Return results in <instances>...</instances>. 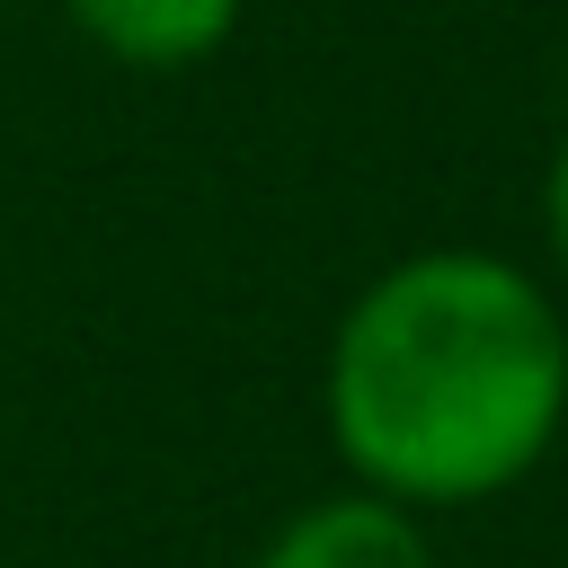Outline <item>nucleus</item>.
Returning <instances> with one entry per match:
<instances>
[{
  "instance_id": "1",
  "label": "nucleus",
  "mask_w": 568,
  "mask_h": 568,
  "mask_svg": "<svg viewBox=\"0 0 568 568\" xmlns=\"http://www.w3.org/2000/svg\"><path fill=\"white\" fill-rule=\"evenodd\" d=\"M320 417L355 488L488 506L568 426V320L497 248H408L337 311Z\"/></svg>"
},
{
  "instance_id": "2",
  "label": "nucleus",
  "mask_w": 568,
  "mask_h": 568,
  "mask_svg": "<svg viewBox=\"0 0 568 568\" xmlns=\"http://www.w3.org/2000/svg\"><path fill=\"white\" fill-rule=\"evenodd\" d=\"M248 568H435V541L408 506L373 488H337V497L293 506Z\"/></svg>"
},
{
  "instance_id": "3",
  "label": "nucleus",
  "mask_w": 568,
  "mask_h": 568,
  "mask_svg": "<svg viewBox=\"0 0 568 568\" xmlns=\"http://www.w3.org/2000/svg\"><path fill=\"white\" fill-rule=\"evenodd\" d=\"M62 9L124 71H195L248 18V0H62Z\"/></svg>"
},
{
  "instance_id": "4",
  "label": "nucleus",
  "mask_w": 568,
  "mask_h": 568,
  "mask_svg": "<svg viewBox=\"0 0 568 568\" xmlns=\"http://www.w3.org/2000/svg\"><path fill=\"white\" fill-rule=\"evenodd\" d=\"M541 231H550V257H559V275H568V133H559L550 178H541Z\"/></svg>"
}]
</instances>
